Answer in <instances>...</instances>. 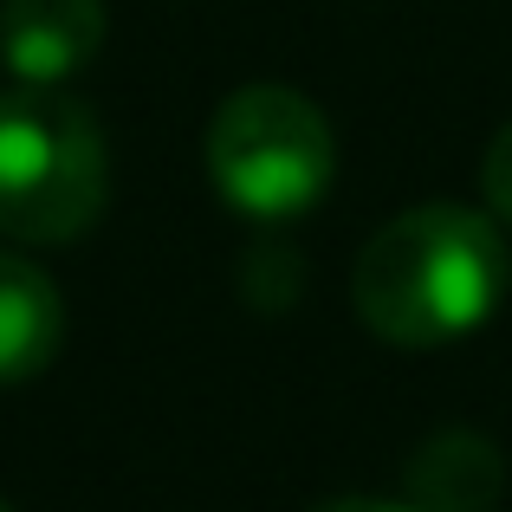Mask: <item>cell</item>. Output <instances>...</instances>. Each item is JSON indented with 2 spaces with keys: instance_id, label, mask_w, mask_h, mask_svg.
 I'll use <instances>...</instances> for the list:
<instances>
[{
  "instance_id": "1",
  "label": "cell",
  "mask_w": 512,
  "mask_h": 512,
  "mask_svg": "<svg viewBox=\"0 0 512 512\" xmlns=\"http://www.w3.org/2000/svg\"><path fill=\"white\" fill-rule=\"evenodd\" d=\"M506 286L512 260L500 227L474 208H448V201H428V208H409L389 227H376L350 273L357 318L402 350H441L480 331L500 312Z\"/></svg>"
},
{
  "instance_id": "8",
  "label": "cell",
  "mask_w": 512,
  "mask_h": 512,
  "mask_svg": "<svg viewBox=\"0 0 512 512\" xmlns=\"http://www.w3.org/2000/svg\"><path fill=\"white\" fill-rule=\"evenodd\" d=\"M312 512H415V506L409 500H325Z\"/></svg>"
},
{
  "instance_id": "5",
  "label": "cell",
  "mask_w": 512,
  "mask_h": 512,
  "mask_svg": "<svg viewBox=\"0 0 512 512\" xmlns=\"http://www.w3.org/2000/svg\"><path fill=\"white\" fill-rule=\"evenodd\" d=\"M500 493H506V454L467 428L428 435L402 474V500L415 512H493Z\"/></svg>"
},
{
  "instance_id": "4",
  "label": "cell",
  "mask_w": 512,
  "mask_h": 512,
  "mask_svg": "<svg viewBox=\"0 0 512 512\" xmlns=\"http://www.w3.org/2000/svg\"><path fill=\"white\" fill-rule=\"evenodd\" d=\"M104 46V0H0V65L13 85H72Z\"/></svg>"
},
{
  "instance_id": "7",
  "label": "cell",
  "mask_w": 512,
  "mask_h": 512,
  "mask_svg": "<svg viewBox=\"0 0 512 512\" xmlns=\"http://www.w3.org/2000/svg\"><path fill=\"white\" fill-rule=\"evenodd\" d=\"M480 188H487V208L500 214V221H512V124L493 137L487 163H480Z\"/></svg>"
},
{
  "instance_id": "6",
  "label": "cell",
  "mask_w": 512,
  "mask_h": 512,
  "mask_svg": "<svg viewBox=\"0 0 512 512\" xmlns=\"http://www.w3.org/2000/svg\"><path fill=\"white\" fill-rule=\"evenodd\" d=\"M65 344V299L26 253H0V383L39 376Z\"/></svg>"
},
{
  "instance_id": "9",
  "label": "cell",
  "mask_w": 512,
  "mask_h": 512,
  "mask_svg": "<svg viewBox=\"0 0 512 512\" xmlns=\"http://www.w3.org/2000/svg\"><path fill=\"white\" fill-rule=\"evenodd\" d=\"M0 512H13V506H7V500H0Z\"/></svg>"
},
{
  "instance_id": "2",
  "label": "cell",
  "mask_w": 512,
  "mask_h": 512,
  "mask_svg": "<svg viewBox=\"0 0 512 512\" xmlns=\"http://www.w3.org/2000/svg\"><path fill=\"white\" fill-rule=\"evenodd\" d=\"M104 130L59 85L0 91V234L26 247L78 240L104 214Z\"/></svg>"
},
{
  "instance_id": "3",
  "label": "cell",
  "mask_w": 512,
  "mask_h": 512,
  "mask_svg": "<svg viewBox=\"0 0 512 512\" xmlns=\"http://www.w3.org/2000/svg\"><path fill=\"white\" fill-rule=\"evenodd\" d=\"M208 175L247 221H292L325 201L338 143L318 104L292 85H240L208 124Z\"/></svg>"
}]
</instances>
